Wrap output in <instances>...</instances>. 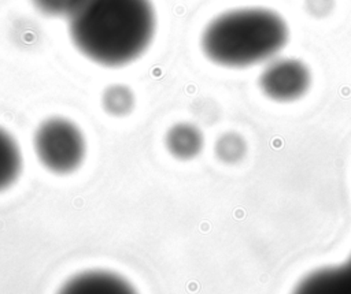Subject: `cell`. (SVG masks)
I'll return each mask as SVG.
<instances>
[{
    "instance_id": "9c48e42d",
    "label": "cell",
    "mask_w": 351,
    "mask_h": 294,
    "mask_svg": "<svg viewBox=\"0 0 351 294\" xmlns=\"http://www.w3.org/2000/svg\"><path fill=\"white\" fill-rule=\"evenodd\" d=\"M215 150L221 160L236 161L244 155L245 145L240 135L234 133H226L217 141Z\"/></svg>"
},
{
    "instance_id": "7a4b0ae2",
    "label": "cell",
    "mask_w": 351,
    "mask_h": 294,
    "mask_svg": "<svg viewBox=\"0 0 351 294\" xmlns=\"http://www.w3.org/2000/svg\"><path fill=\"white\" fill-rule=\"evenodd\" d=\"M288 40L281 15L267 8H239L214 18L203 30L202 49L215 64L247 67L273 57Z\"/></svg>"
},
{
    "instance_id": "3957f363",
    "label": "cell",
    "mask_w": 351,
    "mask_h": 294,
    "mask_svg": "<svg viewBox=\"0 0 351 294\" xmlns=\"http://www.w3.org/2000/svg\"><path fill=\"white\" fill-rule=\"evenodd\" d=\"M33 148L38 161L58 175L78 170L86 153L81 129L63 116L48 118L37 126L33 134Z\"/></svg>"
},
{
    "instance_id": "30bf717a",
    "label": "cell",
    "mask_w": 351,
    "mask_h": 294,
    "mask_svg": "<svg viewBox=\"0 0 351 294\" xmlns=\"http://www.w3.org/2000/svg\"><path fill=\"white\" fill-rule=\"evenodd\" d=\"M329 286L332 294H351V260L348 265L344 264L330 269Z\"/></svg>"
},
{
    "instance_id": "8fae6325",
    "label": "cell",
    "mask_w": 351,
    "mask_h": 294,
    "mask_svg": "<svg viewBox=\"0 0 351 294\" xmlns=\"http://www.w3.org/2000/svg\"><path fill=\"white\" fill-rule=\"evenodd\" d=\"M34 7L48 16H67L75 0H32Z\"/></svg>"
},
{
    "instance_id": "6da1fadb",
    "label": "cell",
    "mask_w": 351,
    "mask_h": 294,
    "mask_svg": "<svg viewBox=\"0 0 351 294\" xmlns=\"http://www.w3.org/2000/svg\"><path fill=\"white\" fill-rule=\"evenodd\" d=\"M66 18L74 46L104 67L136 60L155 33L149 0H75Z\"/></svg>"
},
{
    "instance_id": "52a82bcc",
    "label": "cell",
    "mask_w": 351,
    "mask_h": 294,
    "mask_svg": "<svg viewBox=\"0 0 351 294\" xmlns=\"http://www.w3.org/2000/svg\"><path fill=\"white\" fill-rule=\"evenodd\" d=\"M23 159L16 139L0 127V191L14 185L22 172Z\"/></svg>"
},
{
    "instance_id": "5b68a950",
    "label": "cell",
    "mask_w": 351,
    "mask_h": 294,
    "mask_svg": "<svg viewBox=\"0 0 351 294\" xmlns=\"http://www.w3.org/2000/svg\"><path fill=\"white\" fill-rule=\"evenodd\" d=\"M58 294H137V291L118 273L90 269L69 279Z\"/></svg>"
},
{
    "instance_id": "277c9868",
    "label": "cell",
    "mask_w": 351,
    "mask_h": 294,
    "mask_svg": "<svg viewBox=\"0 0 351 294\" xmlns=\"http://www.w3.org/2000/svg\"><path fill=\"white\" fill-rule=\"evenodd\" d=\"M263 93L277 101H291L302 97L310 86V71L296 59H277L261 74Z\"/></svg>"
},
{
    "instance_id": "ba28073f",
    "label": "cell",
    "mask_w": 351,
    "mask_h": 294,
    "mask_svg": "<svg viewBox=\"0 0 351 294\" xmlns=\"http://www.w3.org/2000/svg\"><path fill=\"white\" fill-rule=\"evenodd\" d=\"M101 104L107 113L112 116H125L130 113L134 107V94L126 85L114 83L103 92Z\"/></svg>"
},
{
    "instance_id": "8992f818",
    "label": "cell",
    "mask_w": 351,
    "mask_h": 294,
    "mask_svg": "<svg viewBox=\"0 0 351 294\" xmlns=\"http://www.w3.org/2000/svg\"><path fill=\"white\" fill-rule=\"evenodd\" d=\"M165 145L174 157L180 160H189L202 150L203 134L191 123H176L167 130L165 135Z\"/></svg>"
},
{
    "instance_id": "7c38bea8",
    "label": "cell",
    "mask_w": 351,
    "mask_h": 294,
    "mask_svg": "<svg viewBox=\"0 0 351 294\" xmlns=\"http://www.w3.org/2000/svg\"><path fill=\"white\" fill-rule=\"evenodd\" d=\"M307 10L315 16L328 15L332 11L333 0H306Z\"/></svg>"
}]
</instances>
